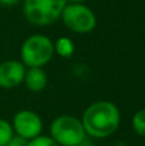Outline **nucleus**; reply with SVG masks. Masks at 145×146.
Listing matches in <instances>:
<instances>
[{
    "instance_id": "obj_1",
    "label": "nucleus",
    "mask_w": 145,
    "mask_h": 146,
    "mask_svg": "<svg viewBox=\"0 0 145 146\" xmlns=\"http://www.w3.org/2000/svg\"><path fill=\"white\" fill-rule=\"evenodd\" d=\"M81 122L87 136L94 139H107L120 127L121 111L116 104L107 100H99L85 109Z\"/></svg>"
},
{
    "instance_id": "obj_2",
    "label": "nucleus",
    "mask_w": 145,
    "mask_h": 146,
    "mask_svg": "<svg viewBox=\"0 0 145 146\" xmlns=\"http://www.w3.org/2000/svg\"><path fill=\"white\" fill-rule=\"evenodd\" d=\"M54 54L53 40L41 33L28 36L21 46V62L27 68H43Z\"/></svg>"
},
{
    "instance_id": "obj_3",
    "label": "nucleus",
    "mask_w": 145,
    "mask_h": 146,
    "mask_svg": "<svg viewBox=\"0 0 145 146\" xmlns=\"http://www.w3.org/2000/svg\"><path fill=\"white\" fill-rule=\"evenodd\" d=\"M49 131V136L59 146H81L87 136L81 119L69 114L57 117L51 122Z\"/></svg>"
},
{
    "instance_id": "obj_4",
    "label": "nucleus",
    "mask_w": 145,
    "mask_h": 146,
    "mask_svg": "<svg viewBox=\"0 0 145 146\" xmlns=\"http://www.w3.org/2000/svg\"><path fill=\"white\" fill-rule=\"evenodd\" d=\"M23 15L33 26H49L61 19L66 0H22Z\"/></svg>"
},
{
    "instance_id": "obj_5",
    "label": "nucleus",
    "mask_w": 145,
    "mask_h": 146,
    "mask_svg": "<svg viewBox=\"0 0 145 146\" xmlns=\"http://www.w3.org/2000/svg\"><path fill=\"white\" fill-rule=\"evenodd\" d=\"M61 19L69 31L74 33H89L96 26V15L85 4H67Z\"/></svg>"
},
{
    "instance_id": "obj_6",
    "label": "nucleus",
    "mask_w": 145,
    "mask_h": 146,
    "mask_svg": "<svg viewBox=\"0 0 145 146\" xmlns=\"http://www.w3.org/2000/svg\"><path fill=\"white\" fill-rule=\"evenodd\" d=\"M14 135L21 139L30 141L43 135V119L36 111L30 109H22L14 114L12 121Z\"/></svg>"
},
{
    "instance_id": "obj_7",
    "label": "nucleus",
    "mask_w": 145,
    "mask_h": 146,
    "mask_svg": "<svg viewBox=\"0 0 145 146\" xmlns=\"http://www.w3.org/2000/svg\"><path fill=\"white\" fill-rule=\"evenodd\" d=\"M26 69L21 60H5L0 63V87L14 88L23 83Z\"/></svg>"
},
{
    "instance_id": "obj_8",
    "label": "nucleus",
    "mask_w": 145,
    "mask_h": 146,
    "mask_svg": "<svg viewBox=\"0 0 145 146\" xmlns=\"http://www.w3.org/2000/svg\"><path fill=\"white\" fill-rule=\"evenodd\" d=\"M23 83L31 92H41L48 86V74L43 68H27Z\"/></svg>"
},
{
    "instance_id": "obj_9",
    "label": "nucleus",
    "mask_w": 145,
    "mask_h": 146,
    "mask_svg": "<svg viewBox=\"0 0 145 146\" xmlns=\"http://www.w3.org/2000/svg\"><path fill=\"white\" fill-rule=\"evenodd\" d=\"M54 53L62 58H69L74 53V44L69 37L62 36L54 41Z\"/></svg>"
},
{
    "instance_id": "obj_10",
    "label": "nucleus",
    "mask_w": 145,
    "mask_h": 146,
    "mask_svg": "<svg viewBox=\"0 0 145 146\" xmlns=\"http://www.w3.org/2000/svg\"><path fill=\"white\" fill-rule=\"evenodd\" d=\"M131 126H132L134 131L136 132V135H139L140 137L145 139V108L138 110L132 115Z\"/></svg>"
},
{
    "instance_id": "obj_11",
    "label": "nucleus",
    "mask_w": 145,
    "mask_h": 146,
    "mask_svg": "<svg viewBox=\"0 0 145 146\" xmlns=\"http://www.w3.org/2000/svg\"><path fill=\"white\" fill-rule=\"evenodd\" d=\"M14 136L12 123L7 119L0 118V146H7Z\"/></svg>"
},
{
    "instance_id": "obj_12",
    "label": "nucleus",
    "mask_w": 145,
    "mask_h": 146,
    "mask_svg": "<svg viewBox=\"0 0 145 146\" xmlns=\"http://www.w3.org/2000/svg\"><path fill=\"white\" fill-rule=\"evenodd\" d=\"M26 146H59L51 139L50 136H46V135H40V136L35 137V139L27 141Z\"/></svg>"
},
{
    "instance_id": "obj_13",
    "label": "nucleus",
    "mask_w": 145,
    "mask_h": 146,
    "mask_svg": "<svg viewBox=\"0 0 145 146\" xmlns=\"http://www.w3.org/2000/svg\"><path fill=\"white\" fill-rule=\"evenodd\" d=\"M26 144H27V141L23 139H21V137L18 136H13V139L9 141V144H8L7 146H26Z\"/></svg>"
},
{
    "instance_id": "obj_14",
    "label": "nucleus",
    "mask_w": 145,
    "mask_h": 146,
    "mask_svg": "<svg viewBox=\"0 0 145 146\" xmlns=\"http://www.w3.org/2000/svg\"><path fill=\"white\" fill-rule=\"evenodd\" d=\"M22 0H0V5L4 7H12V5H17L18 3H21Z\"/></svg>"
},
{
    "instance_id": "obj_15",
    "label": "nucleus",
    "mask_w": 145,
    "mask_h": 146,
    "mask_svg": "<svg viewBox=\"0 0 145 146\" xmlns=\"http://www.w3.org/2000/svg\"><path fill=\"white\" fill-rule=\"evenodd\" d=\"M67 4H84L86 0H66Z\"/></svg>"
}]
</instances>
